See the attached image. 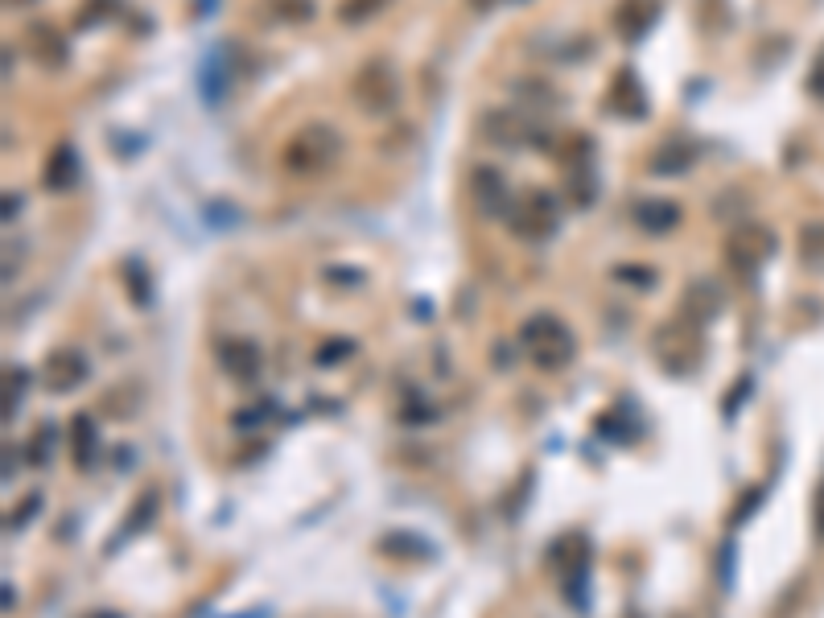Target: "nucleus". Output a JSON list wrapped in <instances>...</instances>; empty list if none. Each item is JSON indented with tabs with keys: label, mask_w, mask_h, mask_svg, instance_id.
Returning <instances> with one entry per match:
<instances>
[{
	"label": "nucleus",
	"mask_w": 824,
	"mask_h": 618,
	"mask_svg": "<svg viewBox=\"0 0 824 618\" xmlns=\"http://www.w3.org/2000/svg\"><path fill=\"white\" fill-rule=\"evenodd\" d=\"M342 132L334 128V124H326V120H314V124H305V128H297L289 141H285V149H281V165L289 169L293 178H318V174H326V169L342 157Z\"/></svg>",
	"instance_id": "nucleus-1"
},
{
	"label": "nucleus",
	"mask_w": 824,
	"mask_h": 618,
	"mask_svg": "<svg viewBox=\"0 0 824 618\" xmlns=\"http://www.w3.org/2000/svg\"><path fill=\"white\" fill-rule=\"evenodd\" d=\"M520 342L532 351V363L540 371H565L577 355V338L557 314H536L520 326Z\"/></svg>",
	"instance_id": "nucleus-2"
},
{
	"label": "nucleus",
	"mask_w": 824,
	"mask_h": 618,
	"mask_svg": "<svg viewBox=\"0 0 824 618\" xmlns=\"http://www.w3.org/2000/svg\"><path fill=\"white\" fill-rule=\"evenodd\" d=\"M503 223L511 235H520L524 244H544V239L561 227L557 198L548 190H524V198H511V211Z\"/></svg>",
	"instance_id": "nucleus-3"
},
{
	"label": "nucleus",
	"mask_w": 824,
	"mask_h": 618,
	"mask_svg": "<svg viewBox=\"0 0 824 618\" xmlns=\"http://www.w3.org/2000/svg\"><path fill=\"white\" fill-rule=\"evenodd\" d=\"M351 95H355V103L367 116H388L400 103V79H396V71L384 58H371V62H363L355 71Z\"/></svg>",
	"instance_id": "nucleus-4"
},
{
	"label": "nucleus",
	"mask_w": 824,
	"mask_h": 618,
	"mask_svg": "<svg viewBox=\"0 0 824 618\" xmlns=\"http://www.w3.org/2000/svg\"><path fill=\"white\" fill-rule=\"evenodd\" d=\"M478 132H483V141L495 149H524V145L548 149V136H540V128L520 108H491L483 116V124H478Z\"/></svg>",
	"instance_id": "nucleus-5"
},
{
	"label": "nucleus",
	"mask_w": 824,
	"mask_h": 618,
	"mask_svg": "<svg viewBox=\"0 0 824 618\" xmlns=\"http://www.w3.org/2000/svg\"><path fill=\"white\" fill-rule=\"evenodd\" d=\"M775 231L763 227V223H746L742 231H734V239L726 244V260L734 272H742V277H750V272H759L763 260L775 256Z\"/></svg>",
	"instance_id": "nucleus-6"
},
{
	"label": "nucleus",
	"mask_w": 824,
	"mask_h": 618,
	"mask_svg": "<svg viewBox=\"0 0 824 618\" xmlns=\"http://www.w3.org/2000/svg\"><path fill=\"white\" fill-rule=\"evenodd\" d=\"M470 198H474V211L483 219H507V211H511L507 178L495 165H474L470 169Z\"/></svg>",
	"instance_id": "nucleus-7"
},
{
	"label": "nucleus",
	"mask_w": 824,
	"mask_h": 618,
	"mask_svg": "<svg viewBox=\"0 0 824 618\" xmlns=\"http://www.w3.org/2000/svg\"><path fill=\"white\" fill-rule=\"evenodd\" d=\"M87 375H91L87 355H83V351H71V347H58V351H50V355H46V363H42V380H46V388H50L54 396L75 392V388L87 380Z\"/></svg>",
	"instance_id": "nucleus-8"
},
{
	"label": "nucleus",
	"mask_w": 824,
	"mask_h": 618,
	"mask_svg": "<svg viewBox=\"0 0 824 618\" xmlns=\"http://www.w3.org/2000/svg\"><path fill=\"white\" fill-rule=\"evenodd\" d=\"M25 50L42 71H62V66L71 62V46H66V38L50 21H29L25 25Z\"/></svg>",
	"instance_id": "nucleus-9"
},
{
	"label": "nucleus",
	"mask_w": 824,
	"mask_h": 618,
	"mask_svg": "<svg viewBox=\"0 0 824 618\" xmlns=\"http://www.w3.org/2000/svg\"><path fill=\"white\" fill-rule=\"evenodd\" d=\"M606 108L623 120H643L647 116V91L635 75V66H618V75L610 79V91H606Z\"/></svg>",
	"instance_id": "nucleus-10"
},
{
	"label": "nucleus",
	"mask_w": 824,
	"mask_h": 618,
	"mask_svg": "<svg viewBox=\"0 0 824 618\" xmlns=\"http://www.w3.org/2000/svg\"><path fill=\"white\" fill-rule=\"evenodd\" d=\"M215 359H219L223 375H231L239 384H252L260 375V347L252 338H223L215 347Z\"/></svg>",
	"instance_id": "nucleus-11"
},
{
	"label": "nucleus",
	"mask_w": 824,
	"mask_h": 618,
	"mask_svg": "<svg viewBox=\"0 0 824 618\" xmlns=\"http://www.w3.org/2000/svg\"><path fill=\"white\" fill-rule=\"evenodd\" d=\"M721 305H726L721 285L709 281V277H697L689 289H684V297H680V318H689L693 326H705V322H713L721 314Z\"/></svg>",
	"instance_id": "nucleus-12"
},
{
	"label": "nucleus",
	"mask_w": 824,
	"mask_h": 618,
	"mask_svg": "<svg viewBox=\"0 0 824 618\" xmlns=\"http://www.w3.org/2000/svg\"><path fill=\"white\" fill-rule=\"evenodd\" d=\"M651 21H656V5L651 0H618L614 13H610V29L618 42H643V33L651 29Z\"/></svg>",
	"instance_id": "nucleus-13"
},
{
	"label": "nucleus",
	"mask_w": 824,
	"mask_h": 618,
	"mask_svg": "<svg viewBox=\"0 0 824 618\" xmlns=\"http://www.w3.org/2000/svg\"><path fill=\"white\" fill-rule=\"evenodd\" d=\"M79 178H83V161H79L75 145H66V141H62V145L46 157L42 186H46L50 194H66V190H75V186H79Z\"/></svg>",
	"instance_id": "nucleus-14"
},
{
	"label": "nucleus",
	"mask_w": 824,
	"mask_h": 618,
	"mask_svg": "<svg viewBox=\"0 0 824 618\" xmlns=\"http://www.w3.org/2000/svg\"><path fill=\"white\" fill-rule=\"evenodd\" d=\"M544 561L553 565L561 577L586 573V569H590V540H586V536H561V540L544 553Z\"/></svg>",
	"instance_id": "nucleus-15"
},
{
	"label": "nucleus",
	"mask_w": 824,
	"mask_h": 618,
	"mask_svg": "<svg viewBox=\"0 0 824 618\" xmlns=\"http://www.w3.org/2000/svg\"><path fill=\"white\" fill-rule=\"evenodd\" d=\"M693 165H697V149L689 141H664L647 161V169L656 178H680V174H689Z\"/></svg>",
	"instance_id": "nucleus-16"
},
{
	"label": "nucleus",
	"mask_w": 824,
	"mask_h": 618,
	"mask_svg": "<svg viewBox=\"0 0 824 618\" xmlns=\"http://www.w3.org/2000/svg\"><path fill=\"white\" fill-rule=\"evenodd\" d=\"M635 223L647 235H668L672 227H680V206L672 198H643L635 206Z\"/></svg>",
	"instance_id": "nucleus-17"
},
{
	"label": "nucleus",
	"mask_w": 824,
	"mask_h": 618,
	"mask_svg": "<svg viewBox=\"0 0 824 618\" xmlns=\"http://www.w3.org/2000/svg\"><path fill=\"white\" fill-rule=\"evenodd\" d=\"M380 553L388 561H433V544L417 532H388L380 540Z\"/></svg>",
	"instance_id": "nucleus-18"
},
{
	"label": "nucleus",
	"mask_w": 824,
	"mask_h": 618,
	"mask_svg": "<svg viewBox=\"0 0 824 618\" xmlns=\"http://www.w3.org/2000/svg\"><path fill=\"white\" fill-rule=\"evenodd\" d=\"M71 454H75V466L79 470H91L95 466V454H99V429H95V417L91 412H79L71 421Z\"/></svg>",
	"instance_id": "nucleus-19"
},
{
	"label": "nucleus",
	"mask_w": 824,
	"mask_h": 618,
	"mask_svg": "<svg viewBox=\"0 0 824 618\" xmlns=\"http://www.w3.org/2000/svg\"><path fill=\"white\" fill-rule=\"evenodd\" d=\"M565 194H569V202L577 206V211H586V206H594V198H598V178H594V165H590V161H577V165H569Z\"/></svg>",
	"instance_id": "nucleus-20"
},
{
	"label": "nucleus",
	"mask_w": 824,
	"mask_h": 618,
	"mask_svg": "<svg viewBox=\"0 0 824 618\" xmlns=\"http://www.w3.org/2000/svg\"><path fill=\"white\" fill-rule=\"evenodd\" d=\"M157 491H145V495H136V503H132V511H128V520H124V528L112 536V548L116 544H124L128 536H136V532H145L149 524H153V515H157Z\"/></svg>",
	"instance_id": "nucleus-21"
},
{
	"label": "nucleus",
	"mask_w": 824,
	"mask_h": 618,
	"mask_svg": "<svg viewBox=\"0 0 824 618\" xmlns=\"http://www.w3.org/2000/svg\"><path fill=\"white\" fill-rule=\"evenodd\" d=\"M264 9L272 21H285V25H301L318 13L314 0H264Z\"/></svg>",
	"instance_id": "nucleus-22"
},
{
	"label": "nucleus",
	"mask_w": 824,
	"mask_h": 618,
	"mask_svg": "<svg viewBox=\"0 0 824 618\" xmlns=\"http://www.w3.org/2000/svg\"><path fill=\"white\" fill-rule=\"evenodd\" d=\"M124 289H128V297H132V305L136 309H149L153 305V285H149V272L136 264V260H128L124 264Z\"/></svg>",
	"instance_id": "nucleus-23"
},
{
	"label": "nucleus",
	"mask_w": 824,
	"mask_h": 618,
	"mask_svg": "<svg viewBox=\"0 0 824 618\" xmlns=\"http://www.w3.org/2000/svg\"><path fill=\"white\" fill-rule=\"evenodd\" d=\"M800 260L808 268H824V223H808L800 231Z\"/></svg>",
	"instance_id": "nucleus-24"
},
{
	"label": "nucleus",
	"mask_w": 824,
	"mask_h": 618,
	"mask_svg": "<svg viewBox=\"0 0 824 618\" xmlns=\"http://www.w3.org/2000/svg\"><path fill=\"white\" fill-rule=\"evenodd\" d=\"M380 9H384V0H342L338 21H342V25H363V21H371Z\"/></svg>",
	"instance_id": "nucleus-25"
},
{
	"label": "nucleus",
	"mask_w": 824,
	"mask_h": 618,
	"mask_svg": "<svg viewBox=\"0 0 824 618\" xmlns=\"http://www.w3.org/2000/svg\"><path fill=\"white\" fill-rule=\"evenodd\" d=\"M351 355H355V342H351V338H326L322 347L314 351V363H318V367H334V363L351 359Z\"/></svg>",
	"instance_id": "nucleus-26"
},
{
	"label": "nucleus",
	"mask_w": 824,
	"mask_h": 618,
	"mask_svg": "<svg viewBox=\"0 0 824 618\" xmlns=\"http://www.w3.org/2000/svg\"><path fill=\"white\" fill-rule=\"evenodd\" d=\"M54 425H38V433H33V441H29V462L33 466H50V458H54Z\"/></svg>",
	"instance_id": "nucleus-27"
},
{
	"label": "nucleus",
	"mask_w": 824,
	"mask_h": 618,
	"mask_svg": "<svg viewBox=\"0 0 824 618\" xmlns=\"http://www.w3.org/2000/svg\"><path fill=\"white\" fill-rule=\"evenodd\" d=\"M120 9V0H87V5L79 9V29H95V25H103V21H108L112 13Z\"/></svg>",
	"instance_id": "nucleus-28"
},
{
	"label": "nucleus",
	"mask_w": 824,
	"mask_h": 618,
	"mask_svg": "<svg viewBox=\"0 0 824 618\" xmlns=\"http://www.w3.org/2000/svg\"><path fill=\"white\" fill-rule=\"evenodd\" d=\"M25 384H29L25 367H9V371H5V421L17 412V404H21V396H25Z\"/></svg>",
	"instance_id": "nucleus-29"
},
{
	"label": "nucleus",
	"mask_w": 824,
	"mask_h": 618,
	"mask_svg": "<svg viewBox=\"0 0 824 618\" xmlns=\"http://www.w3.org/2000/svg\"><path fill=\"white\" fill-rule=\"evenodd\" d=\"M614 277L631 289H656V268H647V264H618Z\"/></svg>",
	"instance_id": "nucleus-30"
},
{
	"label": "nucleus",
	"mask_w": 824,
	"mask_h": 618,
	"mask_svg": "<svg viewBox=\"0 0 824 618\" xmlns=\"http://www.w3.org/2000/svg\"><path fill=\"white\" fill-rule=\"evenodd\" d=\"M511 91L524 95V99H532V103H540V108H553V103H561L557 87H548V83H515Z\"/></svg>",
	"instance_id": "nucleus-31"
},
{
	"label": "nucleus",
	"mask_w": 824,
	"mask_h": 618,
	"mask_svg": "<svg viewBox=\"0 0 824 618\" xmlns=\"http://www.w3.org/2000/svg\"><path fill=\"white\" fill-rule=\"evenodd\" d=\"M42 511V495H29L25 503H21V511H13L9 515V524H5V532H21L29 520H33V515H38Z\"/></svg>",
	"instance_id": "nucleus-32"
},
{
	"label": "nucleus",
	"mask_w": 824,
	"mask_h": 618,
	"mask_svg": "<svg viewBox=\"0 0 824 618\" xmlns=\"http://www.w3.org/2000/svg\"><path fill=\"white\" fill-rule=\"evenodd\" d=\"M750 388H754V380H750V375H742V380H738V384L730 388V396H726V400H721V412H726V421H730V417H734V412H738V404H742V400L750 396Z\"/></svg>",
	"instance_id": "nucleus-33"
},
{
	"label": "nucleus",
	"mask_w": 824,
	"mask_h": 618,
	"mask_svg": "<svg viewBox=\"0 0 824 618\" xmlns=\"http://www.w3.org/2000/svg\"><path fill=\"white\" fill-rule=\"evenodd\" d=\"M272 417V404L264 400V404H256L252 412H235V425L239 429H252V425H260V421H268Z\"/></svg>",
	"instance_id": "nucleus-34"
},
{
	"label": "nucleus",
	"mask_w": 824,
	"mask_h": 618,
	"mask_svg": "<svg viewBox=\"0 0 824 618\" xmlns=\"http://www.w3.org/2000/svg\"><path fill=\"white\" fill-rule=\"evenodd\" d=\"M812 528H816V536L824 540V478H820L816 499H812Z\"/></svg>",
	"instance_id": "nucleus-35"
},
{
	"label": "nucleus",
	"mask_w": 824,
	"mask_h": 618,
	"mask_svg": "<svg viewBox=\"0 0 824 618\" xmlns=\"http://www.w3.org/2000/svg\"><path fill=\"white\" fill-rule=\"evenodd\" d=\"M754 503H763V487H754L746 499H738V511H734V524H742L746 520V515L754 511Z\"/></svg>",
	"instance_id": "nucleus-36"
},
{
	"label": "nucleus",
	"mask_w": 824,
	"mask_h": 618,
	"mask_svg": "<svg viewBox=\"0 0 824 618\" xmlns=\"http://www.w3.org/2000/svg\"><path fill=\"white\" fill-rule=\"evenodd\" d=\"M808 87H812V95H824V50H820V54H816V62H812Z\"/></svg>",
	"instance_id": "nucleus-37"
},
{
	"label": "nucleus",
	"mask_w": 824,
	"mask_h": 618,
	"mask_svg": "<svg viewBox=\"0 0 824 618\" xmlns=\"http://www.w3.org/2000/svg\"><path fill=\"white\" fill-rule=\"evenodd\" d=\"M17 206H21V194L13 198V194H5V219H13L17 215Z\"/></svg>",
	"instance_id": "nucleus-38"
},
{
	"label": "nucleus",
	"mask_w": 824,
	"mask_h": 618,
	"mask_svg": "<svg viewBox=\"0 0 824 618\" xmlns=\"http://www.w3.org/2000/svg\"><path fill=\"white\" fill-rule=\"evenodd\" d=\"M5 478H13V445L5 450Z\"/></svg>",
	"instance_id": "nucleus-39"
},
{
	"label": "nucleus",
	"mask_w": 824,
	"mask_h": 618,
	"mask_svg": "<svg viewBox=\"0 0 824 618\" xmlns=\"http://www.w3.org/2000/svg\"><path fill=\"white\" fill-rule=\"evenodd\" d=\"M9 9H25V5H33V0H5Z\"/></svg>",
	"instance_id": "nucleus-40"
},
{
	"label": "nucleus",
	"mask_w": 824,
	"mask_h": 618,
	"mask_svg": "<svg viewBox=\"0 0 824 618\" xmlns=\"http://www.w3.org/2000/svg\"><path fill=\"white\" fill-rule=\"evenodd\" d=\"M491 5V0H474V9H487Z\"/></svg>",
	"instance_id": "nucleus-41"
},
{
	"label": "nucleus",
	"mask_w": 824,
	"mask_h": 618,
	"mask_svg": "<svg viewBox=\"0 0 824 618\" xmlns=\"http://www.w3.org/2000/svg\"><path fill=\"white\" fill-rule=\"evenodd\" d=\"M91 618H120V614H91Z\"/></svg>",
	"instance_id": "nucleus-42"
}]
</instances>
